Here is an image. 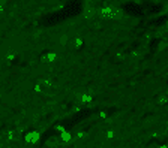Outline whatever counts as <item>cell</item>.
<instances>
[{
  "label": "cell",
  "instance_id": "13",
  "mask_svg": "<svg viewBox=\"0 0 168 148\" xmlns=\"http://www.w3.org/2000/svg\"><path fill=\"white\" fill-rule=\"evenodd\" d=\"M156 148H168L167 145H161V147H156Z\"/></svg>",
  "mask_w": 168,
  "mask_h": 148
},
{
  "label": "cell",
  "instance_id": "6",
  "mask_svg": "<svg viewBox=\"0 0 168 148\" xmlns=\"http://www.w3.org/2000/svg\"><path fill=\"white\" fill-rule=\"evenodd\" d=\"M71 139H72V135L69 133V132L65 130L63 133H60V141H62V142H69Z\"/></svg>",
  "mask_w": 168,
  "mask_h": 148
},
{
  "label": "cell",
  "instance_id": "3",
  "mask_svg": "<svg viewBox=\"0 0 168 148\" xmlns=\"http://www.w3.org/2000/svg\"><path fill=\"white\" fill-rule=\"evenodd\" d=\"M24 141L27 142V144H36L38 141H39V133L38 132H29V133H26V136H24Z\"/></svg>",
  "mask_w": 168,
  "mask_h": 148
},
{
  "label": "cell",
  "instance_id": "2",
  "mask_svg": "<svg viewBox=\"0 0 168 148\" xmlns=\"http://www.w3.org/2000/svg\"><path fill=\"white\" fill-rule=\"evenodd\" d=\"M50 88H51V82H50L48 79H41V81H38L36 85H35V90H36L38 93H48Z\"/></svg>",
  "mask_w": 168,
  "mask_h": 148
},
{
  "label": "cell",
  "instance_id": "14",
  "mask_svg": "<svg viewBox=\"0 0 168 148\" xmlns=\"http://www.w3.org/2000/svg\"><path fill=\"white\" fill-rule=\"evenodd\" d=\"M2 9H3V3L0 2V11H2Z\"/></svg>",
  "mask_w": 168,
  "mask_h": 148
},
{
  "label": "cell",
  "instance_id": "7",
  "mask_svg": "<svg viewBox=\"0 0 168 148\" xmlns=\"http://www.w3.org/2000/svg\"><path fill=\"white\" fill-rule=\"evenodd\" d=\"M81 102L83 103H92L93 102V96L89 94V93H84V94H81Z\"/></svg>",
  "mask_w": 168,
  "mask_h": 148
},
{
  "label": "cell",
  "instance_id": "8",
  "mask_svg": "<svg viewBox=\"0 0 168 148\" xmlns=\"http://www.w3.org/2000/svg\"><path fill=\"white\" fill-rule=\"evenodd\" d=\"M84 14H86V17H87V18H90V17L95 14V9H93L92 6H87V9L84 11Z\"/></svg>",
  "mask_w": 168,
  "mask_h": 148
},
{
  "label": "cell",
  "instance_id": "1",
  "mask_svg": "<svg viewBox=\"0 0 168 148\" xmlns=\"http://www.w3.org/2000/svg\"><path fill=\"white\" fill-rule=\"evenodd\" d=\"M99 14H101V17L108 18V20H116V18H120V17H122L119 9H116V8H113V6H104V8L99 11Z\"/></svg>",
  "mask_w": 168,
  "mask_h": 148
},
{
  "label": "cell",
  "instance_id": "11",
  "mask_svg": "<svg viewBox=\"0 0 168 148\" xmlns=\"http://www.w3.org/2000/svg\"><path fill=\"white\" fill-rule=\"evenodd\" d=\"M18 136H20L18 132H15V130H14V132H9V139H17Z\"/></svg>",
  "mask_w": 168,
  "mask_h": 148
},
{
  "label": "cell",
  "instance_id": "5",
  "mask_svg": "<svg viewBox=\"0 0 168 148\" xmlns=\"http://www.w3.org/2000/svg\"><path fill=\"white\" fill-rule=\"evenodd\" d=\"M59 144H60V138H57V136H50L47 139V145L51 148H56Z\"/></svg>",
  "mask_w": 168,
  "mask_h": 148
},
{
  "label": "cell",
  "instance_id": "12",
  "mask_svg": "<svg viewBox=\"0 0 168 148\" xmlns=\"http://www.w3.org/2000/svg\"><path fill=\"white\" fill-rule=\"evenodd\" d=\"M107 138H108V139H113V138H114V132H113V130H108V132H107Z\"/></svg>",
  "mask_w": 168,
  "mask_h": 148
},
{
  "label": "cell",
  "instance_id": "9",
  "mask_svg": "<svg viewBox=\"0 0 168 148\" xmlns=\"http://www.w3.org/2000/svg\"><path fill=\"white\" fill-rule=\"evenodd\" d=\"M158 103L159 105H164V103H168V97L165 94H161L159 97H158Z\"/></svg>",
  "mask_w": 168,
  "mask_h": 148
},
{
  "label": "cell",
  "instance_id": "4",
  "mask_svg": "<svg viewBox=\"0 0 168 148\" xmlns=\"http://www.w3.org/2000/svg\"><path fill=\"white\" fill-rule=\"evenodd\" d=\"M56 58H57V54H56V52H47L45 55H42V58H41V60H42L44 63H47V61H48V63H53Z\"/></svg>",
  "mask_w": 168,
  "mask_h": 148
},
{
  "label": "cell",
  "instance_id": "10",
  "mask_svg": "<svg viewBox=\"0 0 168 148\" xmlns=\"http://www.w3.org/2000/svg\"><path fill=\"white\" fill-rule=\"evenodd\" d=\"M81 45H83V39H81V38H75V39H74V47L78 49Z\"/></svg>",
  "mask_w": 168,
  "mask_h": 148
}]
</instances>
